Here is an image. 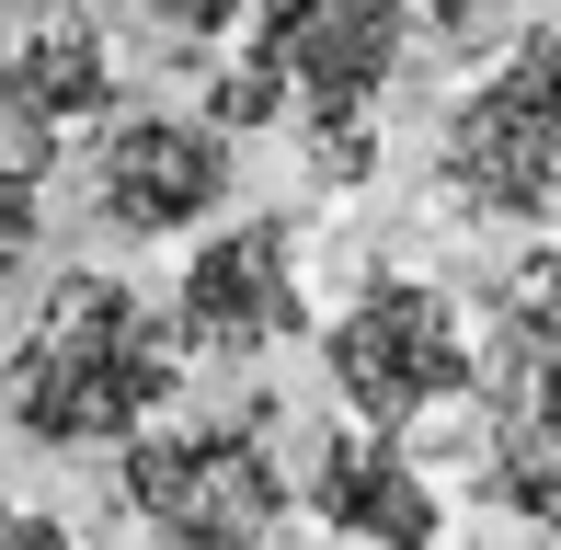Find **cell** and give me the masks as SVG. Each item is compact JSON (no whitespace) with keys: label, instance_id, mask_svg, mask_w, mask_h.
<instances>
[{"label":"cell","instance_id":"obj_4","mask_svg":"<svg viewBox=\"0 0 561 550\" xmlns=\"http://www.w3.org/2000/svg\"><path fill=\"white\" fill-rule=\"evenodd\" d=\"M481 436H493V482L527 516L561 528V253H539L493 310V344H481Z\"/></svg>","mask_w":561,"mask_h":550},{"label":"cell","instance_id":"obj_5","mask_svg":"<svg viewBox=\"0 0 561 550\" xmlns=\"http://www.w3.org/2000/svg\"><path fill=\"white\" fill-rule=\"evenodd\" d=\"M447 195L481 218H550L561 207V35H527L504 69H481L447 115Z\"/></svg>","mask_w":561,"mask_h":550},{"label":"cell","instance_id":"obj_7","mask_svg":"<svg viewBox=\"0 0 561 550\" xmlns=\"http://www.w3.org/2000/svg\"><path fill=\"white\" fill-rule=\"evenodd\" d=\"M92 195H104V218L138 230V241L195 230V218H218V195H229V138L207 127V115H126V127L104 138Z\"/></svg>","mask_w":561,"mask_h":550},{"label":"cell","instance_id":"obj_6","mask_svg":"<svg viewBox=\"0 0 561 550\" xmlns=\"http://www.w3.org/2000/svg\"><path fill=\"white\" fill-rule=\"evenodd\" d=\"M298 321H310V287H298V241L275 218L207 230L172 287V344H195V356H275Z\"/></svg>","mask_w":561,"mask_h":550},{"label":"cell","instance_id":"obj_2","mask_svg":"<svg viewBox=\"0 0 561 550\" xmlns=\"http://www.w3.org/2000/svg\"><path fill=\"white\" fill-rule=\"evenodd\" d=\"M126 505L161 550H264L287 528V470L264 424H149L126 447Z\"/></svg>","mask_w":561,"mask_h":550},{"label":"cell","instance_id":"obj_8","mask_svg":"<svg viewBox=\"0 0 561 550\" xmlns=\"http://www.w3.org/2000/svg\"><path fill=\"white\" fill-rule=\"evenodd\" d=\"M321 516H333L355 550H436V528H447L436 482H424L390 436H344L333 459H321Z\"/></svg>","mask_w":561,"mask_h":550},{"label":"cell","instance_id":"obj_10","mask_svg":"<svg viewBox=\"0 0 561 550\" xmlns=\"http://www.w3.org/2000/svg\"><path fill=\"white\" fill-rule=\"evenodd\" d=\"M35 230H46V184H35V161H23V149H0V275L35 253Z\"/></svg>","mask_w":561,"mask_h":550},{"label":"cell","instance_id":"obj_3","mask_svg":"<svg viewBox=\"0 0 561 550\" xmlns=\"http://www.w3.org/2000/svg\"><path fill=\"white\" fill-rule=\"evenodd\" d=\"M333 390L367 413V436H401V424H424V413H447V402L481 390V344H470V321H458L436 287L378 275L333 321Z\"/></svg>","mask_w":561,"mask_h":550},{"label":"cell","instance_id":"obj_11","mask_svg":"<svg viewBox=\"0 0 561 550\" xmlns=\"http://www.w3.org/2000/svg\"><path fill=\"white\" fill-rule=\"evenodd\" d=\"M149 23H161V35H229V23L252 12V0H138Z\"/></svg>","mask_w":561,"mask_h":550},{"label":"cell","instance_id":"obj_12","mask_svg":"<svg viewBox=\"0 0 561 550\" xmlns=\"http://www.w3.org/2000/svg\"><path fill=\"white\" fill-rule=\"evenodd\" d=\"M0 550H81V539L58 516H35V505H0Z\"/></svg>","mask_w":561,"mask_h":550},{"label":"cell","instance_id":"obj_9","mask_svg":"<svg viewBox=\"0 0 561 550\" xmlns=\"http://www.w3.org/2000/svg\"><path fill=\"white\" fill-rule=\"evenodd\" d=\"M104 104H115V58H104L92 23H35V35L0 46V115H12V127L58 138V127H81V115H104Z\"/></svg>","mask_w":561,"mask_h":550},{"label":"cell","instance_id":"obj_1","mask_svg":"<svg viewBox=\"0 0 561 550\" xmlns=\"http://www.w3.org/2000/svg\"><path fill=\"white\" fill-rule=\"evenodd\" d=\"M172 379H184V344L161 333V310L138 287L58 275L46 310L0 356V413L35 447H138L172 413Z\"/></svg>","mask_w":561,"mask_h":550}]
</instances>
